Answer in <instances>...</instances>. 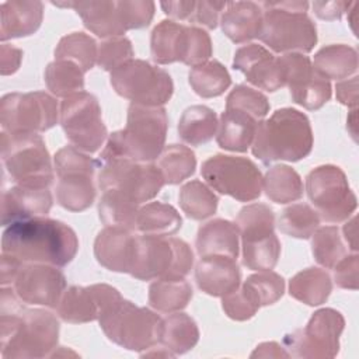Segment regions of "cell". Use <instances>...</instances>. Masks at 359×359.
I'll use <instances>...</instances> for the list:
<instances>
[{
  "mask_svg": "<svg viewBox=\"0 0 359 359\" xmlns=\"http://www.w3.org/2000/svg\"><path fill=\"white\" fill-rule=\"evenodd\" d=\"M135 237L128 229L105 226L94 241L95 259L108 271L129 273Z\"/></svg>",
  "mask_w": 359,
  "mask_h": 359,
  "instance_id": "7402d4cb",
  "label": "cell"
},
{
  "mask_svg": "<svg viewBox=\"0 0 359 359\" xmlns=\"http://www.w3.org/2000/svg\"><path fill=\"white\" fill-rule=\"evenodd\" d=\"M259 307L276 303L285 292L283 278L272 271H261L250 275L241 285Z\"/></svg>",
  "mask_w": 359,
  "mask_h": 359,
  "instance_id": "7dc6e473",
  "label": "cell"
},
{
  "mask_svg": "<svg viewBox=\"0 0 359 359\" xmlns=\"http://www.w3.org/2000/svg\"><path fill=\"white\" fill-rule=\"evenodd\" d=\"M121 299V293L107 283H94L90 286L73 285L65 289L56 311L66 323L83 324L98 320L105 310Z\"/></svg>",
  "mask_w": 359,
  "mask_h": 359,
  "instance_id": "e0dca14e",
  "label": "cell"
},
{
  "mask_svg": "<svg viewBox=\"0 0 359 359\" xmlns=\"http://www.w3.org/2000/svg\"><path fill=\"white\" fill-rule=\"evenodd\" d=\"M192 90L202 98L222 95L231 84L227 69L219 60H208L194 66L188 74Z\"/></svg>",
  "mask_w": 359,
  "mask_h": 359,
  "instance_id": "f35d334b",
  "label": "cell"
},
{
  "mask_svg": "<svg viewBox=\"0 0 359 359\" xmlns=\"http://www.w3.org/2000/svg\"><path fill=\"white\" fill-rule=\"evenodd\" d=\"M59 339L57 318L43 309L1 313L0 355L4 359L50 356Z\"/></svg>",
  "mask_w": 359,
  "mask_h": 359,
  "instance_id": "3957f363",
  "label": "cell"
},
{
  "mask_svg": "<svg viewBox=\"0 0 359 359\" xmlns=\"http://www.w3.org/2000/svg\"><path fill=\"white\" fill-rule=\"evenodd\" d=\"M156 165L161 171L164 182L175 185L195 172L196 157L188 146L168 144L164 146Z\"/></svg>",
  "mask_w": 359,
  "mask_h": 359,
  "instance_id": "60d3db41",
  "label": "cell"
},
{
  "mask_svg": "<svg viewBox=\"0 0 359 359\" xmlns=\"http://www.w3.org/2000/svg\"><path fill=\"white\" fill-rule=\"evenodd\" d=\"M285 73L286 86L292 100L309 111L320 109L331 98V83L311 65L303 53H285L278 56Z\"/></svg>",
  "mask_w": 359,
  "mask_h": 359,
  "instance_id": "2e32d148",
  "label": "cell"
},
{
  "mask_svg": "<svg viewBox=\"0 0 359 359\" xmlns=\"http://www.w3.org/2000/svg\"><path fill=\"white\" fill-rule=\"evenodd\" d=\"M320 216L307 203H293L285 208L278 217V229L294 238H309L320 224Z\"/></svg>",
  "mask_w": 359,
  "mask_h": 359,
  "instance_id": "ee69618b",
  "label": "cell"
},
{
  "mask_svg": "<svg viewBox=\"0 0 359 359\" xmlns=\"http://www.w3.org/2000/svg\"><path fill=\"white\" fill-rule=\"evenodd\" d=\"M72 8L80 15L84 27L100 38L122 36L126 32L122 24L118 1H73Z\"/></svg>",
  "mask_w": 359,
  "mask_h": 359,
  "instance_id": "d4e9b609",
  "label": "cell"
},
{
  "mask_svg": "<svg viewBox=\"0 0 359 359\" xmlns=\"http://www.w3.org/2000/svg\"><path fill=\"white\" fill-rule=\"evenodd\" d=\"M59 121L72 146L86 153H95L108 136L98 100L87 91L63 98Z\"/></svg>",
  "mask_w": 359,
  "mask_h": 359,
  "instance_id": "5bb4252c",
  "label": "cell"
},
{
  "mask_svg": "<svg viewBox=\"0 0 359 359\" xmlns=\"http://www.w3.org/2000/svg\"><path fill=\"white\" fill-rule=\"evenodd\" d=\"M233 67L261 90L273 93L286 86L279 57H275L262 45L248 43L238 48L234 53Z\"/></svg>",
  "mask_w": 359,
  "mask_h": 359,
  "instance_id": "d6986e66",
  "label": "cell"
},
{
  "mask_svg": "<svg viewBox=\"0 0 359 359\" xmlns=\"http://www.w3.org/2000/svg\"><path fill=\"white\" fill-rule=\"evenodd\" d=\"M1 160L17 185L48 188L53 168L45 142L38 133H8L0 136Z\"/></svg>",
  "mask_w": 359,
  "mask_h": 359,
  "instance_id": "52a82bcc",
  "label": "cell"
},
{
  "mask_svg": "<svg viewBox=\"0 0 359 359\" xmlns=\"http://www.w3.org/2000/svg\"><path fill=\"white\" fill-rule=\"evenodd\" d=\"M167 129L168 116L163 107L130 104L126 126L108 136L100 156H115L139 163H150L163 151Z\"/></svg>",
  "mask_w": 359,
  "mask_h": 359,
  "instance_id": "277c9868",
  "label": "cell"
},
{
  "mask_svg": "<svg viewBox=\"0 0 359 359\" xmlns=\"http://www.w3.org/2000/svg\"><path fill=\"white\" fill-rule=\"evenodd\" d=\"M48 90L56 97L67 98L84 91V72L70 60H53L43 73Z\"/></svg>",
  "mask_w": 359,
  "mask_h": 359,
  "instance_id": "b9f144b4",
  "label": "cell"
},
{
  "mask_svg": "<svg viewBox=\"0 0 359 359\" xmlns=\"http://www.w3.org/2000/svg\"><path fill=\"white\" fill-rule=\"evenodd\" d=\"M313 67L327 80H344L358 70V52L345 43H332L321 48L313 60Z\"/></svg>",
  "mask_w": 359,
  "mask_h": 359,
  "instance_id": "83f0119b",
  "label": "cell"
},
{
  "mask_svg": "<svg viewBox=\"0 0 359 359\" xmlns=\"http://www.w3.org/2000/svg\"><path fill=\"white\" fill-rule=\"evenodd\" d=\"M195 6H196V1H194V0H188V1L178 0V1H161L160 3V7L168 17H171L174 20H180V21H184V20L189 21V18L194 14Z\"/></svg>",
  "mask_w": 359,
  "mask_h": 359,
  "instance_id": "94428289",
  "label": "cell"
},
{
  "mask_svg": "<svg viewBox=\"0 0 359 359\" xmlns=\"http://www.w3.org/2000/svg\"><path fill=\"white\" fill-rule=\"evenodd\" d=\"M236 226L240 237L262 236L273 233L275 215L273 210L265 203H251L240 209L236 217Z\"/></svg>",
  "mask_w": 359,
  "mask_h": 359,
  "instance_id": "bcb514c9",
  "label": "cell"
},
{
  "mask_svg": "<svg viewBox=\"0 0 359 359\" xmlns=\"http://www.w3.org/2000/svg\"><path fill=\"white\" fill-rule=\"evenodd\" d=\"M139 203L118 189L104 191L98 202V215L105 226L123 227L135 231Z\"/></svg>",
  "mask_w": 359,
  "mask_h": 359,
  "instance_id": "8d00e7d4",
  "label": "cell"
},
{
  "mask_svg": "<svg viewBox=\"0 0 359 359\" xmlns=\"http://www.w3.org/2000/svg\"><path fill=\"white\" fill-rule=\"evenodd\" d=\"M57 101L45 91L10 93L0 101V123L8 133H39L59 119Z\"/></svg>",
  "mask_w": 359,
  "mask_h": 359,
  "instance_id": "4fadbf2b",
  "label": "cell"
},
{
  "mask_svg": "<svg viewBox=\"0 0 359 359\" xmlns=\"http://www.w3.org/2000/svg\"><path fill=\"white\" fill-rule=\"evenodd\" d=\"M97 43L90 35L72 32L60 38L55 49V60H70L86 73L97 63Z\"/></svg>",
  "mask_w": 359,
  "mask_h": 359,
  "instance_id": "7bdbcfd3",
  "label": "cell"
},
{
  "mask_svg": "<svg viewBox=\"0 0 359 359\" xmlns=\"http://www.w3.org/2000/svg\"><path fill=\"white\" fill-rule=\"evenodd\" d=\"M192 264L194 252L184 240L142 234L135 237L129 273L139 280L184 279Z\"/></svg>",
  "mask_w": 359,
  "mask_h": 359,
  "instance_id": "8992f818",
  "label": "cell"
},
{
  "mask_svg": "<svg viewBox=\"0 0 359 359\" xmlns=\"http://www.w3.org/2000/svg\"><path fill=\"white\" fill-rule=\"evenodd\" d=\"M311 252L316 261L324 268H334L338 261L346 255L337 226L317 227L311 234Z\"/></svg>",
  "mask_w": 359,
  "mask_h": 359,
  "instance_id": "f6af8a7d",
  "label": "cell"
},
{
  "mask_svg": "<svg viewBox=\"0 0 359 359\" xmlns=\"http://www.w3.org/2000/svg\"><path fill=\"white\" fill-rule=\"evenodd\" d=\"M182 212L192 220H203L215 215L219 198L212 188L199 180L184 184L178 194Z\"/></svg>",
  "mask_w": 359,
  "mask_h": 359,
  "instance_id": "ab89813d",
  "label": "cell"
},
{
  "mask_svg": "<svg viewBox=\"0 0 359 359\" xmlns=\"http://www.w3.org/2000/svg\"><path fill=\"white\" fill-rule=\"evenodd\" d=\"M90 174H69L59 177L56 184L57 203L70 212H83L95 199V187Z\"/></svg>",
  "mask_w": 359,
  "mask_h": 359,
  "instance_id": "836d02e7",
  "label": "cell"
},
{
  "mask_svg": "<svg viewBox=\"0 0 359 359\" xmlns=\"http://www.w3.org/2000/svg\"><path fill=\"white\" fill-rule=\"evenodd\" d=\"M358 271H359V257L356 252L345 255L334 266V280L337 286L342 289H358Z\"/></svg>",
  "mask_w": 359,
  "mask_h": 359,
  "instance_id": "11a10c76",
  "label": "cell"
},
{
  "mask_svg": "<svg viewBox=\"0 0 359 359\" xmlns=\"http://www.w3.org/2000/svg\"><path fill=\"white\" fill-rule=\"evenodd\" d=\"M79 238L66 223L46 216L18 220L7 226L1 236V251L22 262L48 264L57 268L73 261Z\"/></svg>",
  "mask_w": 359,
  "mask_h": 359,
  "instance_id": "6da1fadb",
  "label": "cell"
},
{
  "mask_svg": "<svg viewBox=\"0 0 359 359\" xmlns=\"http://www.w3.org/2000/svg\"><path fill=\"white\" fill-rule=\"evenodd\" d=\"M53 164L57 177L69 174L94 175L97 168V161H94L88 154L74 146H65L57 150L53 157Z\"/></svg>",
  "mask_w": 359,
  "mask_h": 359,
  "instance_id": "816d5d0a",
  "label": "cell"
},
{
  "mask_svg": "<svg viewBox=\"0 0 359 359\" xmlns=\"http://www.w3.org/2000/svg\"><path fill=\"white\" fill-rule=\"evenodd\" d=\"M49 188H34L14 185L1 194V224L10 226L14 222L46 216L52 208Z\"/></svg>",
  "mask_w": 359,
  "mask_h": 359,
  "instance_id": "ffe728a7",
  "label": "cell"
},
{
  "mask_svg": "<svg viewBox=\"0 0 359 359\" xmlns=\"http://www.w3.org/2000/svg\"><path fill=\"white\" fill-rule=\"evenodd\" d=\"M149 304L160 313H175L185 309L192 299V287L184 279L160 278L149 286Z\"/></svg>",
  "mask_w": 359,
  "mask_h": 359,
  "instance_id": "d6a6232c",
  "label": "cell"
},
{
  "mask_svg": "<svg viewBox=\"0 0 359 359\" xmlns=\"http://www.w3.org/2000/svg\"><path fill=\"white\" fill-rule=\"evenodd\" d=\"M109 81L116 94L144 107H163L174 93L171 76L142 59H132L112 70Z\"/></svg>",
  "mask_w": 359,
  "mask_h": 359,
  "instance_id": "30bf717a",
  "label": "cell"
},
{
  "mask_svg": "<svg viewBox=\"0 0 359 359\" xmlns=\"http://www.w3.org/2000/svg\"><path fill=\"white\" fill-rule=\"evenodd\" d=\"M352 6L351 1L337 0V1H314L313 10L316 15L325 21H334L339 20L345 11L349 10Z\"/></svg>",
  "mask_w": 359,
  "mask_h": 359,
  "instance_id": "6f0895ef",
  "label": "cell"
},
{
  "mask_svg": "<svg viewBox=\"0 0 359 359\" xmlns=\"http://www.w3.org/2000/svg\"><path fill=\"white\" fill-rule=\"evenodd\" d=\"M22 261H20L18 258L10 255V254H3L1 255V269H0V283L1 286H7V285H13L21 266H22Z\"/></svg>",
  "mask_w": 359,
  "mask_h": 359,
  "instance_id": "6125c7cd",
  "label": "cell"
},
{
  "mask_svg": "<svg viewBox=\"0 0 359 359\" xmlns=\"http://www.w3.org/2000/svg\"><path fill=\"white\" fill-rule=\"evenodd\" d=\"M181 226L182 219L174 206L161 202H150L139 208L135 231L140 234L168 237L175 234Z\"/></svg>",
  "mask_w": 359,
  "mask_h": 359,
  "instance_id": "f546056e",
  "label": "cell"
},
{
  "mask_svg": "<svg viewBox=\"0 0 359 359\" xmlns=\"http://www.w3.org/2000/svg\"><path fill=\"white\" fill-rule=\"evenodd\" d=\"M262 191L275 203H289L303 196V181L292 167L276 164L266 171L262 181Z\"/></svg>",
  "mask_w": 359,
  "mask_h": 359,
  "instance_id": "e575fe53",
  "label": "cell"
},
{
  "mask_svg": "<svg viewBox=\"0 0 359 359\" xmlns=\"http://www.w3.org/2000/svg\"><path fill=\"white\" fill-rule=\"evenodd\" d=\"M13 285L22 303L56 309L66 289V278L57 266L24 262Z\"/></svg>",
  "mask_w": 359,
  "mask_h": 359,
  "instance_id": "ac0fdd59",
  "label": "cell"
},
{
  "mask_svg": "<svg viewBox=\"0 0 359 359\" xmlns=\"http://www.w3.org/2000/svg\"><path fill=\"white\" fill-rule=\"evenodd\" d=\"M240 233L236 223L224 219H213L202 224L196 234V251L201 257L224 255L238 257Z\"/></svg>",
  "mask_w": 359,
  "mask_h": 359,
  "instance_id": "484cf974",
  "label": "cell"
},
{
  "mask_svg": "<svg viewBox=\"0 0 359 359\" xmlns=\"http://www.w3.org/2000/svg\"><path fill=\"white\" fill-rule=\"evenodd\" d=\"M135 56L132 42L122 36H112L104 39L98 46L97 65L107 72H112L122 65L132 60Z\"/></svg>",
  "mask_w": 359,
  "mask_h": 359,
  "instance_id": "f907efd6",
  "label": "cell"
},
{
  "mask_svg": "<svg viewBox=\"0 0 359 359\" xmlns=\"http://www.w3.org/2000/svg\"><path fill=\"white\" fill-rule=\"evenodd\" d=\"M344 237L349 245V248L356 252L358 251V243H356V216H352L351 219H346V223L342 229Z\"/></svg>",
  "mask_w": 359,
  "mask_h": 359,
  "instance_id": "e7e4bbea",
  "label": "cell"
},
{
  "mask_svg": "<svg viewBox=\"0 0 359 359\" xmlns=\"http://www.w3.org/2000/svg\"><path fill=\"white\" fill-rule=\"evenodd\" d=\"M226 109H237L245 112L259 122L269 112V101L261 91L254 90L245 84H238L227 95Z\"/></svg>",
  "mask_w": 359,
  "mask_h": 359,
  "instance_id": "c3c4849f",
  "label": "cell"
},
{
  "mask_svg": "<svg viewBox=\"0 0 359 359\" xmlns=\"http://www.w3.org/2000/svg\"><path fill=\"white\" fill-rule=\"evenodd\" d=\"M122 24L125 31L140 29L147 27L154 15L156 4L150 0H135V1H118Z\"/></svg>",
  "mask_w": 359,
  "mask_h": 359,
  "instance_id": "f5cc1de1",
  "label": "cell"
},
{
  "mask_svg": "<svg viewBox=\"0 0 359 359\" xmlns=\"http://www.w3.org/2000/svg\"><path fill=\"white\" fill-rule=\"evenodd\" d=\"M335 91H337V100L341 104H344L349 108H356V105H358V76L338 81L335 86Z\"/></svg>",
  "mask_w": 359,
  "mask_h": 359,
  "instance_id": "91938a15",
  "label": "cell"
},
{
  "mask_svg": "<svg viewBox=\"0 0 359 359\" xmlns=\"http://www.w3.org/2000/svg\"><path fill=\"white\" fill-rule=\"evenodd\" d=\"M313 142L307 115L294 108H280L258 122L251 151L264 164L299 161L311 153Z\"/></svg>",
  "mask_w": 359,
  "mask_h": 359,
  "instance_id": "7a4b0ae2",
  "label": "cell"
},
{
  "mask_svg": "<svg viewBox=\"0 0 359 359\" xmlns=\"http://www.w3.org/2000/svg\"><path fill=\"white\" fill-rule=\"evenodd\" d=\"M185 25L172 20L160 21L150 36L151 57L158 65L180 62Z\"/></svg>",
  "mask_w": 359,
  "mask_h": 359,
  "instance_id": "d590c367",
  "label": "cell"
},
{
  "mask_svg": "<svg viewBox=\"0 0 359 359\" xmlns=\"http://www.w3.org/2000/svg\"><path fill=\"white\" fill-rule=\"evenodd\" d=\"M331 290V276L324 269L316 266L297 272L289 280V294L307 306H320L325 303Z\"/></svg>",
  "mask_w": 359,
  "mask_h": 359,
  "instance_id": "4dcf8cb0",
  "label": "cell"
},
{
  "mask_svg": "<svg viewBox=\"0 0 359 359\" xmlns=\"http://www.w3.org/2000/svg\"><path fill=\"white\" fill-rule=\"evenodd\" d=\"M243 265L252 271H271L278 264L280 243L275 231L241 238Z\"/></svg>",
  "mask_w": 359,
  "mask_h": 359,
  "instance_id": "74e56055",
  "label": "cell"
},
{
  "mask_svg": "<svg viewBox=\"0 0 359 359\" xmlns=\"http://www.w3.org/2000/svg\"><path fill=\"white\" fill-rule=\"evenodd\" d=\"M97 165L100 167L98 185L102 191L118 189L139 205L153 199L165 184L161 171L151 163L100 156Z\"/></svg>",
  "mask_w": 359,
  "mask_h": 359,
  "instance_id": "9c48e42d",
  "label": "cell"
},
{
  "mask_svg": "<svg viewBox=\"0 0 359 359\" xmlns=\"http://www.w3.org/2000/svg\"><path fill=\"white\" fill-rule=\"evenodd\" d=\"M345 320L334 309L317 310L304 328L285 335L283 345L289 356L297 358H334L339 351V337Z\"/></svg>",
  "mask_w": 359,
  "mask_h": 359,
  "instance_id": "9a60e30c",
  "label": "cell"
},
{
  "mask_svg": "<svg viewBox=\"0 0 359 359\" xmlns=\"http://www.w3.org/2000/svg\"><path fill=\"white\" fill-rule=\"evenodd\" d=\"M223 34L234 43H243L259 36L262 8L254 1L227 3L220 18Z\"/></svg>",
  "mask_w": 359,
  "mask_h": 359,
  "instance_id": "cb8c5ba5",
  "label": "cell"
},
{
  "mask_svg": "<svg viewBox=\"0 0 359 359\" xmlns=\"http://www.w3.org/2000/svg\"><path fill=\"white\" fill-rule=\"evenodd\" d=\"M198 287L209 296L223 297L240 286L241 272L234 258L224 255H206L195 268Z\"/></svg>",
  "mask_w": 359,
  "mask_h": 359,
  "instance_id": "44dd1931",
  "label": "cell"
},
{
  "mask_svg": "<svg viewBox=\"0 0 359 359\" xmlns=\"http://www.w3.org/2000/svg\"><path fill=\"white\" fill-rule=\"evenodd\" d=\"M258 121L237 109H224L220 115L216 142L229 151H247L252 144Z\"/></svg>",
  "mask_w": 359,
  "mask_h": 359,
  "instance_id": "4316f807",
  "label": "cell"
},
{
  "mask_svg": "<svg viewBox=\"0 0 359 359\" xmlns=\"http://www.w3.org/2000/svg\"><path fill=\"white\" fill-rule=\"evenodd\" d=\"M251 358H289V353L278 342L271 341L259 344L251 353Z\"/></svg>",
  "mask_w": 359,
  "mask_h": 359,
  "instance_id": "be15d7a7",
  "label": "cell"
},
{
  "mask_svg": "<svg viewBox=\"0 0 359 359\" xmlns=\"http://www.w3.org/2000/svg\"><path fill=\"white\" fill-rule=\"evenodd\" d=\"M22 50L8 45V43H1L0 46V73L1 76H8L13 74L18 70L21 60H22Z\"/></svg>",
  "mask_w": 359,
  "mask_h": 359,
  "instance_id": "680465c9",
  "label": "cell"
},
{
  "mask_svg": "<svg viewBox=\"0 0 359 359\" xmlns=\"http://www.w3.org/2000/svg\"><path fill=\"white\" fill-rule=\"evenodd\" d=\"M346 126L351 132V135L353 136V139H356V108H353L351 111V116H348V121H346Z\"/></svg>",
  "mask_w": 359,
  "mask_h": 359,
  "instance_id": "03108f58",
  "label": "cell"
},
{
  "mask_svg": "<svg viewBox=\"0 0 359 359\" xmlns=\"http://www.w3.org/2000/svg\"><path fill=\"white\" fill-rule=\"evenodd\" d=\"M226 1H196L195 10L189 22L202 25L208 29H215L219 24L220 13L226 8Z\"/></svg>",
  "mask_w": 359,
  "mask_h": 359,
  "instance_id": "9f6ffc18",
  "label": "cell"
},
{
  "mask_svg": "<svg viewBox=\"0 0 359 359\" xmlns=\"http://www.w3.org/2000/svg\"><path fill=\"white\" fill-rule=\"evenodd\" d=\"M201 174L212 189L240 202H251L262 192L264 177L247 157L215 154L202 163Z\"/></svg>",
  "mask_w": 359,
  "mask_h": 359,
  "instance_id": "8fae6325",
  "label": "cell"
},
{
  "mask_svg": "<svg viewBox=\"0 0 359 359\" xmlns=\"http://www.w3.org/2000/svg\"><path fill=\"white\" fill-rule=\"evenodd\" d=\"M306 191L320 219L328 223L345 222L358 206L345 172L332 164L311 170L306 177Z\"/></svg>",
  "mask_w": 359,
  "mask_h": 359,
  "instance_id": "7c38bea8",
  "label": "cell"
},
{
  "mask_svg": "<svg viewBox=\"0 0 359 359\" xmlns=\"http://www.w3.org/2000/svg\"><path fill=\"white\" fill-rule=\"evenodd\" d=\"M43 18L41 1L11 0L0 4V39L24 38L35 34Z\"/></svg>",
  "mask_w": 359,
  "mask_h": 359,
  "instance_id": "603a6c76",
  "label": "cell"
},
{
  "mask_svg": "<svg viewBox=\"0 0 359 359\" xmlns=\"http://www.w3.org/2000/svg\"><path fill=\"white\" fill-rule=\"evenodd\" d=\"M213 48L209 34L198 27L185 25L181 50V63L191 67L202 65L212 56Z\"/></svg>",
  "mask_w": 359,
  "mask_h": 359,
  "instance_id": "681fc988",
  "label": "cell"
},
{
  "mask_svg": "<svg viewBox=\"0 0 359 359\" xmlns=\"http://www.w3.org/2000/svg\"><path fill=\"white\" fill-rule=\"evenodd\" d=\"M217 115L206 105L188 107L178 122L180 139L191 146H201L213 139L217 132Z\"/></svg>",
  "mask_w": 359,
  "mask_h": 359,
  "instance_id": "f1b7e54d",
  "label": "cell"
},
{
  "mask_svg": "<svg viewBox=\"0 0 359 359\" xmlns=\"http://www.w3.org/2000/svg\"><path fill=\"white\" fill-rule=\"evenodd\" d=\"M223 311L236 321H245L255 316L259 306L252 296L241 286L222 297Z\"/></svg>",
  "mask_w": 359,
  "mask_h": 359,
  "instance_id": "db71d44e",
  "label": "cell"
},
{
  "mask_svg": "<svg viewBox=\"0 0 359 359\" xmlns=\"http://www.w3.org/2000/svg\"><path fill=\"white\" fill-rule=\"evenodd\" d=\"M98 323L109 341L137 352L158 344L163 331V318L158 314L125 299L104 311Z\"/></svg>",
  "mask_w": 359,
  "mask_h": 359,
  "instance_id": "ba28073f",
  "label": "cell"
},
{
  "mask_svg": "<svg viewBox=\"0 0 359 359\" xmlns=\"http://www.w3.org/2000/svg\"><path fill=\"white\" fill-rule=\"evenodd\" d=\"M259 41L278 53H309L317 43V29L307 15V1H262Z\"/></svg>",
  "mask_w": 359,
  "mask_h": 359,
  "instance_id": "5b68a950",
  "label": "cell"
},
{
  "mask_svg": "<svg viewBox=\"0 0 359 359\" xmlns=\"http://www.w3.org/2000/svg\"><path fill=\"white\" fill-rule=\"evenodd\" d=\"M199 341V330L192 317L185 313H170L163 318V331L160 344L174 355H182L191 351Z\"/></svg>",
  "mask_w": 359,
  "mask_h": 359,
  "instance_id": "1f68e13d",
  "label": "cell"
}]
</instances>
